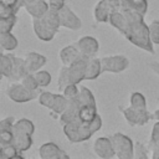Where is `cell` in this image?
Wrapping results in <instances>:
<instances>
[{
	"label": "cell",
	"mask_w": 159,
	"mask_h": 159,
	"mask_svg": "<svg viewBox=\"0 0 159 159\" xmlns=\"http://www.w3.org/2000/svg\"><path fill=\"white\" fill-rule=\"evenodd\" d=\"M76 46L84 57H94L99 51V42L93 36H82L76 41Z\"/></svg>",
	"instance_id": "12"
},
{
	"label": "cell",
	"mask_w": 159,
	"mask_h": 159,
	"mask_svg": "<svg viewBox=\"0 0 159 159\" xmlns=\"http://www.w3.org/2000/svg\"><path fill=\"white\" fill-rule=\"evenodd\" d=\"M153 118H154L155 120H159V108L155 109V112L153 113Z\"/></svg>",
	"instance_id": "42"
},
{
	"label": "cell",
	"mask_w": 159,
	"mask_h": 159,
	"mask_svg": "<svg viewBox=\"0 0 159 159\" xmlns=\"http://www.w3.org/2000/svg\"><path fill=\"white\" fill-rule=\"evenodd\" d=\"M32 29L36 37L45 42L53 40L57 34V30L53 29L43 17H32Z\"/></svg>",
	"instance_id": "9"
},
{
	"label": "cell",
	"mask_w": 159,
	"mask_h": 159,
	"mask_svg": "<svg viewBox=\"0 0 159 159\" xmlns=\"http://www.w3.org/2000/svg\"><path fill=\"white\" fill-rule=\"evenodd\" d=\"M62 93L70 99V98H75L78 96L80 93V86L76 83H70L67 86H65V88L62 89Z\"/></svg>",
	"instance_id": "35"
},
{
	"label": "cell",
	"mask_w": 159,
	"mask_h": 159,
	"mask_svg": "<svg viewBox=\"0 0 159 159\" xmlns=\"http://www.w3.org/2000/svg\"><path fill=\"white\" fill-rule=\"evenodd\" d=\"M37 153L41 159H68L70 158V155L53 142L43 143L39 148Z\"/></svg>",
	"instance_id": "13"
},
{
	"label": "cell",
	"mask_w": 159,
	"mask_h": 159,
	"mask_svg": "<svg viewBox=\"0 0 159 159\" xmlns=\"http://www.w3.org/2000/svg\"><path fill=\"white\" fill-rule=\"evenodd\" d=\"M103 73L102 68V61L101 58L89 57L87 60V66H86V80H96Z\"/></svg>",
	"instance_id": "17"
},
{
	"label": "cell",
	"mask_w": 159,
	"mask_h": 159,
	"mask_svg": "<svg viewBox=\"0 0 159 159\" xmlns=\"http://www.w3.org/2000/svg\"><path fill=\"white\" fill-rule=\"evenodd\" d=\"M27 73L29 72L26 70L24 57H19V56H15L14 55V71H12L11 81H20Z\"/></svg>",
	"instance_id": "22"
},
{
	"label": "cell",
	"mask_w": 159,
	"mask_h": 159,
	"mask_svg": "<svg viewBox=\"0 0 159 159\" xmlns=\"http://www.w3.org/2000/svg\"><path fill=\"white\" fill-rule=\"evenodd\" d=\"M78 99L81 104H91V106H97L96 104V98L92 93L91 89H88L86 86H80V93H78Z\"/></svg>",
	"instance_id": "27"
},
{
	"label": "cell",
	"mask_w": 159,
	"mask_h": 159,
	"mask_svg": "<svg viewBox=\"0 0 159 159\" xmlns=\"http://www.w3.org/2000/svg\"><path fill=\"white\" fill-rule=\"evenodd\" d=\"M97 106H91V104H81L80 111H78V119L82 122H92L97 117Z\"/></svg>",
	"instance_id": "23"
},
{
	"label": "cell",
	"mask_w": 159,
	"mask_h": 159,
	"mask_svg": "<svg viewBox=\"0 0 159 159\" xmlns=\"http://www.w3.org/2000/svg\"><path fill=\"white\" fill-rule=\"evenodd\" d=\"M1 2L6 4V5H11V6H15V7H17V9H19V6H17V4H19V0H1Z\"/></svg>",
	"instance_id": "41"
},
{
	"label": "cell",
	"mask_w": 159,
	"mask_h": 159,
	"mask_svg": "<svg viewBox=\"0 0 159 159\" xmlns=\"http://www.w3.org/2000/svg\"><path fill=\"white\" fill-rule=\"evenodd\" d=\"M19 9L11 5H6L4 2H0V17H6V16H11L14 14H16Z\"/></svg>",
	"instance_id": "36"
},
{
	"label": "cell",
	"mask_w": 159,
	"mask_h": 159,
	"mask_svg": "<svg viewBox=\"0 0 159 159\" xmlns=\"http://www.w3.org/2000/svg\"><path fill=\"white\" fill-rule=\"evenodd\" d=\"M34 75H35V78H36V81H37L40 88L47 87V86L51 83L52 77H51L50 72H47V71H45V70H39V71H36Z\"/></svg>",
	"instance_id": "31"
},
{
	"label": "cell",
	"mask_w": 159,
	"mask_h": 159,
	"mask_svg": "<svg viewBox=\"0 0 159 159\" xmlns=\"http://www.w3.org/2000/svg\"><path fill=\"white\" fill-rule=\"evenodd\" d=\"M15 118L12 116L6 117L0 120V130H14V124H15Z\"/></svg>",
	"instance_id": "37"
},
{
	"label": "cell",
	"mask_w": 159,
	"mask_h": 159,
	"mask_svg": "<svg viewBox=\"0 0 159 159\" xmlns=\"http://www.w3.org/2000/svg\"><path fill=\"white\" fill-rule=\"evenodd\" d=\"M87 60L88 57L81 56L77 61L71 63L70 66L62 65L58 76H57V87L58 89H63L65 86L70 83H76L80 84L82 81L86 80V66H87Z\"/></svg>",
	"instance_id": "3"
},
{
	"label": "cell",
	"mask_w": 159,
	"mask_h": 159,
	"mask_svg": "<svg viewBox=\"0 0 159 159\" xmlns=\"http://www.w3.org/2000/svg\"><path fill=\"white\" fill-rule=\"evenodd\" d=\"M53 99H55V93H51V92H47V91H43V92L39 93V96H37L39 103H40L41 106L48 108V109L52 107Z\"/></svg>",
	"instance_id": "33"
},
{
	"label": "cell",
	"mask_w": 159,
	"mask_h": 159,
	"mask_svg": "<svg viewBox=\"0 0 159 159\" xmlns=\"http://www.w3.org/2000/svg\"><path fill=\"white\" fill-rule=\"evenodd\" d=\"M0 68H1L2 77L11 80L12 71H14V55L1 53V56H0Z\"/></svg>",
	"instance_id": "20"
},
{
	"label": "cell",
	"mask_w": 159,
	"mask_h": 159,
	"mask_svg": "<svg viewBox=\"0 0 159 159\" xmlns=\"http://www.w3.org/2000/svg\"><path fill=\"white\" fill-rule=\"evenodd\" d=\"M120 9V0H99L93 9L96 22H108L111 15Z\"/></svg>",
	"instance_id": "7"
},
{
	"label": "cell",
	"mask_w": 159,
	"mask_h": 159,
	"mask_svg": "<svg viewBox=\"0 0 159 159\" xmlns=\"http://www.w3.org/2000/svg\"><path fill=\"white\" fill-rule=\"evenodd\" d=\"M120 10L124 12L127 19L125 26L120 34L132 45L139 47L140 50H144L145 52L154 53V43L150 40L149 25L145 24L144 16L132 10H125V9H120Z\"/></svg>",
	"instance_id": "1"
},
{
	"label": "cell",
	"mask_w": 159,
	"mask_h": 159,
	"mask_svg": "<svg viewBox=\"0 0 159 159\" xmlns=\"http://www.w3.org/2000/svg\"><path fill=\"white\" fill-rule=\"evenodd\" d=\"M50 9L47 0H34L32 2L24 6V10L31 17H42Z\"/></svg>",
	"instance_id": "16"
},
{
	"label": "cell",
	"mask_w": 159,
	"mask_h": 159,
	"mask_svg": "<svg viewBox=\"0 0 159 159\" xmlns=\"http://www.w3.org/2000/svg\"><path fill=\"white\" fill-rule=\"evenodd\" d=\"M0 45L4 51L11 52L17 47L19 41H17L16 36H14L11 34V31L10 32H0Z\"/></svg>",
	"instance_id": "21"
},
{
	"label": "cell",
	"mask_w": 159,
	"mask_h": 159,
	"mask_svg": "<svg viewBox=\"0 0 159 159\" xmlns=\"http://www.w3.org/2000/svg\"><path fill=\"white\" fill-rule=\"evenodd\" d=\"M24 60H25V66H26V70L29 73H35L36 71L41 70L47 62L46 56H43L39 52H35V51L27 52L25 55Z\"/></svg>",
	"instance_id": "14"
},
{
	"label": "cell",
	"mask_w": 159,
	"mask_h": 159,
	"mask_svg": "<svg viewBox=\"0 0 159 159\" xmlns=\"http://www.w3.org/2000/svg\"><path fill=\"white\" fill-rule=\"evenodd\" d=\"M14 130L19 132V133H25V134L32 135L35 132V124L27 118H20V119L15 120Z\"/></svg>",
	"instance_id": "26"
},
{
	"label": "cell",
	"mask_w": 159,
	"mask_h": 159,
	"mask_svg": "<svg viewBox=\"0 0 159 159\" xmlns=\"http://www.w3.org/2000/svg\"><path fill=\"white\" fill-rule=\"evenodd\" d=\"M32 135L30 134H25V133H19L14 130V139H12V144L21 152H26L32 147Z\"/></svg>",
	"instance_id": "19"
},
{
	"label": "cell",
	"mask_w": 159,
	"mask_h": 159,
	"mask_svg": "<svg viewBox=\"0 0 159 159\" xmlns=\"http://www.w3.org/2000/svg\"><path fill=\"white\" fill-rule=\"evenodd\" d=\"M6 96L10 101L15 103H26L35 98H37L39 93L36 91H31L26 88L21 81H14L11 82L6 88Z\"/></svg>",
	"instance_id": "4"
},
{
	"label": "cell",
	"mask_w": 159,
	"mask_h": 159,
	"mask_svg": "<svg viewBox=\"0 0 159 159\" xmlns=\"http://www.w3.org/2000/svg\"><path fill=\"white\" fill-rule=\"evenodd\" d=\"M58 16H60V22H61V27H65V29H68V30H72V31H76V30H80L81 26H82V21L81 19L73 12V10L65 5L63 7H61L58 10Z\"/></svg>",
	"instance_id": "10"
},
{
	"label": "cell",
	"mask_w": 159,
	"mask_h": 159,
	"mask_svg": "<svg viewBox=\"0 0 159 159\" xmlns=\"http://www.w3.org/2000/svg\"><path fill=\"white\" fill-rule=\"evenodd\" d=\"M129 106L138 109H147V99L140 92H133L129 97Z\"/></svg>",
	"instance_id": "29"
},
{
	"label": "cell",
	"mask_w": 159,
	"mask_h": 159,
	"mask_svg": "<svg viewBox=\"0 0 159 159\" xmlns=\"http://www.w3.org/2000/svg\"><path fill=\"white\" fill-rule=\"evenodd\" d=\"M148 66H149V68L159 77V62H155V61H153V62H149L148 63Z\"/></svg>",
	"instance_id": "40"
},
{
	"label": "cell",
	"mask_w": 159,
	"mask_h": 159,
	"mask_svg": "<svg viewBox=\"0 0 159 159\" xmlns=\"http://www.w3.org/2000/svg\"><path fill=\"white\" fill-rule=\"evenodd\" d=\"M103 72L120 73L124 72L129 66V58L124 55H112L101 58Z\"/></svg>",
	"instance_id": "8"
},
{
	"label": "cell",
	"mask_w": 159,
	"mask_h": 159,
	"mask_svg": "<svg viewBox=\"0 0 159 159\" xmlns=\"http://www.w3.org/2000/svg\"><path fill=\"white\" fill-rule=\"evenodd\" d=\"M149 36L154 45H159V20H153L149 24Z\"/></svg>",
	"instance_id": "34"
},
{
	"label": "cell",
	"mask_w": 159,
	"mask_h": 159,
	"mask_svg": "<svg viewBox=\"0 0 159 159\" xmlns=\"http://www.w3.org/2000/svg\"><path fill=\"white\" fill-rule=\"evenodd\" d=\"M149 157H150L149 145L139 140L135 142L134 143V159H148Z\"/></svg>",
	"instance_id": "28"
},
{
	"label": "cell",
	"mask_w": 159,
	"mask_h": 159,
	"mask_svg": "<svg viewBox=\"0 0 159 159\" xmlns=\"http://www.w3.org/2000/svg\"><path fill=\"white\" fill-rule=\"evenodd\" d=\"M113 142L116 157L119 159H134V142L123 133H114L111 135Z\"/></svg>",
	"instance_id": "5"
},
{
	"label": "cell",
	"mask_w": 159,
	"mask_h": 159,
	"mask_svg": "<svg viewBox=\"0 0 159 159\" xmlns=\"http://www.w3.org/2000/svg\"><path fill=\"white\" fill-rule=\"evenodd\" d=\"M48 1V6L50 9L52 10H60L61 7H63L66 4H65V0H47Z\"/></svg>",
	"instance_id": "39"
},
{
	"label": "cell",
	"mask_w": 159,
	"mask_h": 159,
	"mask_svg": "<svg viewBox=\"0 0 159 159\" xmlns=\"http://www.w3.org/2000/svg\"><path fill=\"white\" fill-rule=\"evenodd\" d=\"M81 56H83L78 47L76 46V43L73 45H67L65 47H62L58 52V57H60V61L62 65L65 66H70L71 63H73L75 61H77Z\"/></svg>",
	"instance_id": "15"
},
{
	"label": "cell",
	"mask_w": 159,
	"mask_h": 159,
	"mask_svg": "<svg viewBox=\"0 0 159 159\" xmlns=\"http://www.w3.org/2000/svg\"><path fill=\"white\" fill-rule=\"evenodd\" d=\"M92 148L94 154L102 159H111L116 157V152H114V147L111 137H98L93 142Z\"/></svg>",
	"instance_id": "11"
},
{
	"label": "cell",
	"mask_w": 159,
	"mask_h": 159,
	"mask_svg": "<svg viewBox=\"0 0 159 159\" xmlns=\"http://www.w3.org/2000/svg\"><path fill=\"white\" fill-rule=\"evenodd\" d=\"M16 14L6 17H0V32H10L16 24Z\"/></svg>",
	"instance_id": "30"
},
{
	"label": "cell",
	"mask_w": 159,
	"mask_h": 159,
	"mask_svg": "<svg viewBox=\"0 0 159 159\" xmlns=\"http://www.w3.org/2000/svg\"><path fill=\"white\" fill-rule=\"evenodd\" d=\"M0 158L1 159H22L21 152L14 144L0 145Z\"/></svg>",
	"instance_id": "24"
},
{
	"label": "cell",
	"mask_w": 159,
	"mask_h": 159,
	"mask_svg": "<svg viewBox=\"0 0 159 159\" xmlns=\"http://www.w3.org/2000/svg\"><path fill=\"white\" fill-rule=\"evenodd\" d=\"M120 9L132 10L145 16L148 11V0H120Z\"/></svg>",
	"instance_id": "18"
},
{
	"label": "cell",
	"mask_w": 159,
	"mask_h": 159,
	"mask_svg": "<svg viewBox=\"0 0 159 159\" xmlns=\"http://www.w3.org/2000/svg\"><path fill=\"white\" fill-rule=\"evenodd\" d=\"M67 104H68V98L63 93H57V94H55V99H53V103H52V107L50 108V111L55 116H60L66 109Z\"/></svg>",
	"instance_id": "25"
},
{
	"label": "cell",
	"mask_w": 159,
	"mask_h": 159,
	"mask_svg": "<svg viewBox=\"0 0 159 159\" xmlns=\"http://www.w3.org/2000/svg\"><path fill=\"white\" fill-rule=\"evenodd\" d=\"M102 128V117L97 114V117L92 122H82L76 118L68 123L62 124L63 134L71 143H82L88 140L97 130Z\"/></svg>",
	"instance_id": "2"
},
{
	"label": "cell",
	"mask_w": 159,
	"mask_h": 159,
	"mask_svg": "<svg viewBox=\"0 0 159 159\" xmlns=\"http://www.w3.org/2000/svg\"><path fill=\"white\" fill-rule=\"evenodd\" d=\"M119 111L123 114L125 122L130 127L145 125L153 118V114H150V112L148 109H138V108H134L132 106L119 107Z\"/></svg>",
	"instance_id": "6"
},
{
	"label": "cell",
	"mask_w": 159,
	"mask_h": 159,
	"mask_svg": "<svg viewBox=\"0 0 159 159\" xmlns=\"http://www.w3.org/2000/svg\"><path fill=\"white\" fill-rule=\"evenodd\" d=\"M20 81H21V83H22L26 88H29V89H31V91L39 92L40 86H39V83H37V81H36L34 73H27V75H25Z\"/></svg>",
	"instance_id": "32"
},
{
	"label": "cell",
	"mask_w": 159,
	"mask_h": 159,
	"mask_svg": "<svg viewBox=\"0 0 159 159\" xmlns=\"http://www.w3.org/2000/svg\"><path fill=\"white\" fill-rule=\"evenodd\" d=\"M149 143H152V144H159V120H157L154 123V125H153Z\"/></svg>",
	"instance_id": "38"
}]
</instances>
